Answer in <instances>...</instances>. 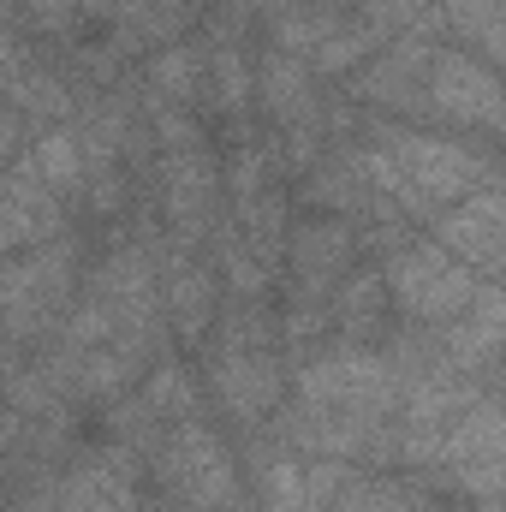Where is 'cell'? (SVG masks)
Listing matches in <instances>:
<instances>
[{
	"instance_id": "33",
	"label": "cell",
	"mask_w": 506,
	"mask_h": 512,
	"mask_svg": "<svg viewBox=\"0 0 506 512\" xmlns=\"http://www.w3.org/2000/svg\"><path fill=\"white\" fill-rule=\"evenodd\" d=\"M24 12H30L36 30H66L78 18V0H24Z\"/></svg>"
},
{
	"instance_id": "9",
	"label": "cell",
	"mask_w": 506,
	"mask_h": 512,
	"mask_svg": "<svg viewBox=\"0 0 506 512\" xmlns=\"http://www.w3.org/2000/svg\"><path fill=\"white\" fill-rule=\"evenodd\" d=\"M209 382H215V399L227 405V417H239V423H262L280 405V364L268 352H221L215 346Z\"/></svg>"
},
{
	"instance_id": "16",
	"label": "cell",
	"mask_w": 506,
	"mask_h": 512,
	"mask_svg": "<svg viewBox=\"0 0 506 512\" xmlns=\"http://www.w3.org/2000/svg\"><path fill=\"white\" fill-rule=\"evenodd\" d=\"M215 274L209 268H191V262H173L167 274V322L179 340H203L209 322H215Z\"/></svg>"
},
{
	"instance_id": "10",
	"label": "cell",
	"mask_w": 506,
	"mask_h": 512,
	"mask_svg": "<svg viewBox=\"0 0 506 512\" xmlns=\"http://www.w3.org/2000/svg\"><path fill=\"white\" fill-rule=\"evenodd\" d=\"M352 251H358V239H352L346 221H298L286 233V256H292V274H298L304 298H322L352 268Z\"/></svg>"
},
{
	"instance_id": "15",
	"label": "cell",
	"mask_w": 506,
	"mask_h": 512,
	"mask_svg": "<svg viewBox=\"0 0 506 512\" xmlns=\"http://www.w3.org/2000/svg\"><path fill=\"white\" fill-rule=\"evenodd\" d=\"M256 90H262V102H268V114L274 120H304V114H316V78H310V66L298 60V54H280V48H268L262 54V66H256Z\"/></svg>"
},
{
	"instance_id": "23",
	"label": "cell",
	"mask_w": 506,
	"mask_h": 512,
	"mask_svg": "<svg viewBox=\"0 0 506 512\" xmlns=\"http://www.w3.org/2000/svg\"><path fill=\"white\" fill-rule=\"evenodd\" d=\"M268 18H274V48H280V54H298L304 66H310V54L328 42V30L340 24V18L304 12V6H280V12H268Z\"/></svg>"
},
{
	"instance_id": "38",
	"label": "cell",
	"mask_w": 506,
	"mask_h": 512,
	"mask_svg": "<svg viewBox=\"0 0 506 512\" xmlns=\"http://www.w3.org/2000/svg\"><path fill=\"white\" fill-rule=\"evenodd\" d=\"M477 512H501V507H495V501H483V507H477Z\"/></svg>"
},
{
	"instance_id": "14",
	"label": "cell",
	"mask_w": 506,
	"mask_h": 512,
	"mask_svg": "<svg viewBox=\"0 0 506 512\" xmlns=\"http://www.w3.org/2000/svg\"><path fill=\"white\" fill-rule=\"evenodd\" d=\"M60 507L66 512H137V495H131V465L120 453L108 459H84L66 489H60Z\"/></svg>"
},
{
	"instance_id": "6",
	"label": "cell",
	"mask_w": 506,
	"mask_h": 512,
	"mask_svg": "<svg viewBox=\"0 0 506 512\" xmlns=\"http://www.w3.org/2000/svg\"><path fill=\"white\" fill-rule=\"evenodd\" d=\"M429 221H435V245L453 256V262H465L477 280H495V274H501V262H506V197L495 185H483V191H471V197L435 209Z\"/></svg>"
},
{
	"instance_id": "12",
	"label": "cell",
	"mask_w": 506,
	"mask_h": 512,
	"mask_svg": "<svg viewBox=\"0 0 506 512\" xmlns=\"http://www.w3.org/2000/svg\"><path fill=\"white\" fill-rule=\"evenodd\" d=\"M501 286L495 280H483L477 286V298L453 316V328H447V370H477V364H489L495 352H501Z\"/></svg>"
},
{
	"instance_id": "26",
	"label": "cell",
	"mask_w": 506,
	"mask_h": 512,
	"mask_svg": "<svg viewBox=\"0 0 506 512\" xmlns=\"http://www.w3.org/2000/svg\"><path fill=\"white\" fill-rule=\"evenodd\" d=\"M262 512H304V465L292 453H274L262 471Z\"/></svg>"
},
{
	"instance_id": "8",
	"label": "cell",
	"mask_w": 506,
	"mask_h": 512,
	"mask_svg": "<svg viewBox=\"0 0 506 512\" xmlns=\"http://www.w3.org/2000/svg\"><path fill=\"white\" fill-rule=\"evenodd\" d=\"M54 233H60V197L36 179L30 161H12L0 173V256L42 245Z\"/></svg>"
},
{
	"instance_id": "24",
	"label": "cell",
	"mask_w": 506,
	"mask_h": 512,
	"mask_svg": "<svg viewBox=\"0 0 506 512\" xmlns=\"http://www.w3.org/2000/svg\"><path fill=\"white\" fill-rule=\"evenodd\" d=\"M143 405H149V417H179L185 423L197 411V387H191V376L179 364H155V376L143 387Z\"/></svg>"
},
{
	"instance_id": "2",
	"label": "cell",
	"mask_w": 506,
	"mask_h": 512,
	"mask_svg": "<svg viewBox=\"0 0 506 512\" xmlns=\"http://www.w3.org/2000/svg\"><path fill=\"white\" fill-rule=\"evenodd\" d=\"M161 477H167V489L185 501V512H245L233 453H227L221 435L203 429L197 417H185V423L167 435V447H161Z\"/></svg>"
},
{
	"instance_id": "36",
	"label": "cell",
	"mask_w": 506,
	"mask_h": 512,
	"mask_svg": "<svg viewBox=\"0 0 506 512\" xmlns=\"http://www.w3.org/2000/svg\"><path fill=\"white\" fill-rule=\"evenodd\" d=\"M78 6H90V12H120V0H78Z\"/></svg>"
},
{
	"instance_id": "22",
	"label": "cell",
	"mask_w": 506,
	"mask_h": 512,
	"mask_svg": "<svg viewBox=\"0 0 506 512\" xmlns=\"http://www.w3.org/2000/svg\"><path fill=\"white\" fill-rule=\"evenodd\" d=\"M381 42H387V36H381L376 24H364V18L334 24V30H328V42L310 54V66H316V72H352V66H364V60L376 54Z\"/></svg>"
},
{
	"instance_id": "30",
	"label": "cell",
	"mask_w": 506,
	"mask_h": 512,
	"mask_svg": "<svg viewBox=\"0 0 506 512\" xmlns=\"http://www.w3.org/2000/svg\"><path fill=\"white\" fill-rule=\"evenodd\" d=\"M215 90H221V102H227V108H245V102H251V66L239 60V48H233V42H221V48H215Z\"/></svg>"
},
{
	"instance_id": "7",
	"label": "cell",
	"mask_w": 506,
	"mask_h": 512,
	"mask_svg": "<svg viewBox=\"0 0 506 512\" xmlns=\"http://www.w3.org/2000/svg\"><path fill=\"white\" fill-rule=\"evenodd\" d=\"M429 108L459 120V126H483L501 131V84L483 60H465V54H435L429 60Z\"/></svg>"
},
{
	"instance_id": "27",
	"label": "cell",
	"mask_w": 506,
	"mask_h": 512,
	"mask_svg": "<svg viewBox=\"0 0 506 512\" xmlns=\"http://www.w3.org/2000/svg\"><path fill=\"white\" fill-rule=\"evenodd\" d=\"M376 322H381V274L346 280V292H340V328L358 340V334H376Z\"/></svg>"
},
{
	"instance_id": "25",
	"label": "cell",
	"mask_w": 506,
	"mask_h": 512,
	"mask_svg": "<svg viewBox=\"0 0 506 512\" xmlns=\"http://www.w3.org/2000/svg\"><path fill=\"white\" fill-rule=\"evenodd\" d=\"M197 78H203V66H197V48H185V42L161 48L155 66H149V84H155L161 96H173V102H185V96L197 90Z\"/></svg>"
},
{
	"instance_id": "28",
	"label": "cell",
	"mask_w": 506,
	"mask_h": 512,
	"mask_svg": "<svg viewBox=\"0 0 506 512\" xmlns=\"http://www.w3.org/2000/svg\"><path fill=\"white\" fill-rule=\"evenodd\" d=\"M215 256H221V274H227V280H233L245 298L268 292V268L251 256V245H245L239 233H221V239H215Z\"/></svg>"
},
{
	"instance_id": "39",
	"label": "cell",
	"mask_w": 506,
	"mask_h": 512,
	"mask_svg": "<svg viewBox=\"0 0 506 512\" xmlns=\"http://www.w3.org/2000/svg\"><path fill=\"white\" fill-rule=\"evenodd\" d=\"M328 6H340V0H328Z\"/></svg>"
},
{
	"instance_id": "13",
	"label": "cell",
	"mask_w": 506,
	"mask_h": 512,
	"mask_svg": "<svg viewBox=\"0 0 506 512\" xmlns=\"http://www.w3.org/2000/svg\"><path fill=\"white\" fill-rule=\"evenodd\" d=\"M429 60H435V48L423 36H399L393 48H376L370 54V66L358 72V96L387 102V108H411V90L429 72Z\"/></svg>"
},
{
	"instance_id": "21",
	"label": "cell",
	"mask_w": 506,
	"mask_h": 512,
	"mask_svg": "<svg viewBox=\"0 0 506 512\" xmlns=\"http://www.w3.org/2000/svg\"><path fill=\"white\" fill-rule=\"evenodd\" d=\"M0 90L12 96V108H18V114H36V120H60V114H72V96H66L42 66H24V60H18V66H12V78H6Z\"/></svg>"
},
{
	"instance_id": "5",
	"label": "cell",
	"mask_w": 506,
	"mask_h": 512,
	"mask_svg": "<svg viewBox=\"0 0 506 512\" xmlns=\"http://www.w3.org/2000/svg\"><path fill=\"white\" fill-rule=\"evenodd\" d=\"M501 441H506L501 405L477 393V399L453 417V429L441 435V465H435V471H447L465 495L495 501V495H501Z\"/></svg>"
},
{
	"instance_id": "19",
	"label": "cell",
	"mask_w": 506,
	"mask_h": 512,
	"mask_svg": "<svg viewBox=\"0 0 506 512\" xmlns=\"http://www.w3.org/2000/svg\"><path fill=\"white\" fill-rule=\"evenodd\" d=\"M501 12L506 0H447L441 6V24L447 30H459V42H477L483 48V66H495L501 60Z\"/></svg>"
},
{
	"instance_id": "32",
	"label": "cell",
	"mask_w": 506,
	"mask_h": 512,
	"mask_svg": "<svg viewBox=\"0 0 506 512\" xmlns=\"http://www.w3.org/2000/svg\"><path fill=\"white\" fill-rule=\"evenodd\" d=\"M155 131H161V143H167V155L173 149H203V137H197V126L179 114V108H161L155 114Z\"/></svg>"
},
{
	"instance_id": "20",
	"label": "cell",
	"mask_w": 506,
	"mask_h": 512,
	"mask_svg": "<svg viewBox=\"0 0 506 512\" xmlns=\"http://www.w3.org/2000/svg\"><path fill=\"white\" fill-rule=\"evenodd\" d=\"M179 30V12L173 0H120V24H114V42L120 48H149V42H173Z\"/></svg>"
},
{
	"instance_id": "29",
	"label": "cell",
	"mask_w": 506,
	"mask_h": 512,
	"mask_svg": "<svg viewBox=\"0 0 506 512\" xmlns=\"http://www.w3.org/2000/svg\"><path fill=\"white\" fill-rule=\"evenodd\" d=\"M364 24H376L381 36H387V30L417 36L423 24H435V6H429V0H364Z\"/></svg>"
},
{
	"instance_id": "31",
	"label": "cell",
	"mask_w": 506,
	"mask_h": 512,
	"mask_svg": "<svg viewBox=\"0 0 506 512\" xmlns=\"http://www.w3.org/2000/svg\"><path fill=\"white\" fill-rule=\"evenodd\" d=\"M262 179H268V161H262L256 149H239V161H233V197H239V203L262 197Z\"/></svg>"
},
{
	"instance_id": "3",
	"label": "cell",
	"mask_w": 506,
	"mask_h": 512,
	"mask_svg": "<svg viewBox=\"0 0 506 512\" xmlns=\"http://www.w3.org/2000/svg\"><path fill=\"white\" fill-rule=\"evenodd\" d=\"M381 286L393 292V304H399L411 322H453V316L477 298L483 280H477L465 262H453L441 245H405V251H393Z\"/></svg>"
},
{
	"instance_id": "4",
	"label": "cell",
	"mask_w": 506,
	"mask_h": 512,
	"mask_svg": "<svg viewBox=\"0 0 506 512\" xmlns=\"http://www.w3.org/2000/svg\"><path fill=\"white\" fill-rule=\"evenodd\" d=\"M72 239H42L30 256L0 262V328L6 334H36L72 292Z\"/></svg>"
},
{
	"instance_id": "34",
	"label": "cell",
	"mask_w": 506,
	"mask_h": 512,
	"mask_svg": "<svg viewBox=\"0 0 506 512\" xmlns=\"http://www.w3.org/2000/svg\"><path fill=\"white\" fill-rule=\"evenodd\" d=\"M12 149H18V114H12V108H0V167L12 161Z\"/></svg>"
},
{
	"instance_id": "18",
	"label": "cell",
	"mask_w": 506,
	"mask_h": 512,
	"mask_svg": "<svg viewBox=\"0 0 506 512\" xmlns=\"http://www.w3.org/2000/svg\"><path fill=\"white\" fill-rule=\"evenodd\" d=\"M322 512H435L423 495H405L399 483H387V477H358V471H346V483L334 489V501Z\"/></svg>"
},
{
	"instance_id": "17",
	"label": "cell",
	"mask_w": 506,
	"mask_h": 512,
	"mask_svg": "<svg viewBox=\"0 0 506 512\" xmlns=\"http://www.w3.org/2000/svg\"><path fill=\"white\" fill-rule=\"evenodd\" d=\"M30 167H36V179L54 191V197H72V191H84V149H78V131H48L30 155H24Z\"/></svg>"
},
{
	"instance_id": "1",
	"label": "cell",
	"mask_w": 506,
	"mask_h": 512,
	"mask_svg": "<svg viewBox=\"0 0 506 512\" xmlns=\"http://www.w3.org/2000/svg\"><path fill=\"white\" fill-rule=\"evenodd\" d=\"M387 161L399 167L411 191V215H435L483 185H495V167L483 149H465L459 137H429V131H381Z\"/></svg>"
},
{
	"instance_id": "11",
	"label": "cell",
	"mask_w": 506,
	"mask_h": 512,
	"mask_svg": "<svg viewBox=\"0 0 506 512\" xmlns=\"http://www.w3.org/2000/svg\"><path fill=\"white\" fill-rule=\"evenodd\" d=\"M161 185H167V221L179 239H203L209 209H215V167L203 149H173L161 161Z\"/></svg>"
},
{
	"instance_id": "35",
	"label": "cell",
	"mask_w": 506,
	"mask_h": 512,
	"mask_svg": "<svg viewBox=\"0 0 506 512\" xmlns=\"http://www.w3.org/2000/svg\"><path fill=\"white\" fill-rule=\"evenodd\" d=\"M12 66H18V42H12V36H0V84L12 78Z\"/></svg>"
},
{
	"instance_id": "37",
	"label": "cell",
	"mask_w": 506,
	"mask_h": 512,
	"mask_svg": "<svg viewBox=\"0 0 506 512\" xmlns=\"http://www.w3.org/2000/svg\"><path fill=\"white\" fill-rule=\"evenodd\" d=\"M24 512H66V507H60V501H30Z\"/></svg>"
}]
</instances>
